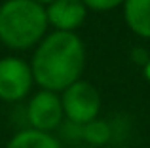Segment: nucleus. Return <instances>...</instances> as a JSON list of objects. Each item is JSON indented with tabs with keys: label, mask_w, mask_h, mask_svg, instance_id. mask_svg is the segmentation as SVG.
<instances>
[{
	"label": "nucleus",
	"mask_w": 150,
	"mask_h": 148,
	"mask_svg": "<svg viewBox=\"0 0 150 148\" xmlns=\"http://www.w3.org/2000/svg\"><path fill=\"white\" fill-rule=\"evenodd\" d=\"M59 129H61L63 141H69V142H78V141H82V125H78V123L63 122Z\"/></svg>",
	"instance_id": "9d476101"
},
{
	"label": "nucleus",
	"mask_w": 150,
	"mask_h": 148,
	"mask_svg": "<svg viewBox=\"0 0 150 148\" xmlns=\"http://www.w3.org/2000/svg\"><path fill=\"white\" fill-rule=\"evenodd\" d=\"M63 112L67 122L86 125L99 116L101 95L93 84L86 80H78L63 91L61 95Z\"/></svg>",
	"instance_id": "7ed1b4c3"
},
{
	"label": "nucleus",
	"mask_w": 150,
	"mask_h": 148,
	"mask_svg": "<svg viewBox=\"0 0 150 148\" xmlns=\"http://www.w3.org/2000/svg\"><path fill=\"white\" fill-rule=\"evenodd\" d=\"M86 8L89 10H95V11H108L118 8L120 4H124L125 0H82Z\"/></svg>",
	"instance_id": "9b49d317"
},
{
	"label": "nucleus",
	"mask_w": 150,
	"mask_h": 148,
	"mask_svg": "<svg viewBox=\"0 0 150 148\" xmlns=\"http://www.w3.org/2000/svg\"><path fill=\"white\" fill-rule=\"evenodd\" d=\"M6 148H63V144L53 133H44L27 127L17 131L8 141Z\"/></svg>",
	"instance_id": "6e6552de"
},
{
	"label": "nucleus",
	"mask_w": 150,
	"mask_h": 148,
	"mask_svg": "<svg viewBox=\"0 0 150 148\" xmlns=\"http://www.w3.org/2000/svg\"><path fill=\"white\" fill-rule=\"evenodd\" d=\"M76 148H93V146H88V144H82V146H76Z\"/></svg>",
	"instance_id": "4468645a"
},
{
	"label": "nucleus",
	"mask_w": 150,
	"mask_h": 148,
	"mask_svg": "<svg viewBox=\"0 0 150 148\" xmlns=\"http://www.w3.org/2000/svg\"><path fill=\"white\" fill-rule=\"evenodd\" d=\"M34 2H38V4H42V6H44V8H46V6H50V4H51V2H55V0H34Z\"/></svg>",
	"instance_id": "ddd939ff"
},
{
	"label": "nucleus",
	"mask_w": 150,
	"mask_h": 148,
	"mask_svg": "<svg viewBox=\"0 0 150 148\" xmlns=\"http://www.w3.org/2000/svg\"><path fill=\"white\" fill-rule=\"evenodd\" d=\"M86 67V48L80 36L74 32L46 34L34 49L30 70L42 89L63 93L69 85L80 80Z\"/></svg>",
	"instance_id": "f257e3e1"
},
{
	"label": "nucleus",
	"mask_w": 150,
	"mask_h": 148,
	"mask_svg": "<svg viewBox=\"0 0 150 148\" xmlns=\"http://www.w3.org/2000/svg\"><path fill=\"white\" fill-rule=\"evenodd\" d=\"M25 114L30 129L44 131V133L59 129L61 123L65 122L61 97L53 91H46V89H40L29 99Z\"/></svg>",
	"instance_id": "39448f33"
},
{
	"label": "nucleus",
	"mask_w": 150,
	"mask_h": 148,
	"mask_svg": "<svg viewBox=\"0 0 150 148\" xmlns=\"http://www.w3.org/2000/svg\"><path fill=\"white\" fill-rule=\"evenodd\" d=\"M34 84L30 65L19 57L0 59V101L19 103L30 93Z\"/></svg>",
	"instance_id": "20e7f679"
},
{
	"label": "nucleus",
	"mask_w": 150,
	"mask_h": 148,
	"mask_svg": "<svg viewBox=\"0 0 150 148\" xmlns=\"http://www.w3.org/2000/svg\"><path fill=\"white\" fill-rule=\"evenodd\" d=\"M46 8L34 0H6L0 6V42L10 49H29L48 32Z\"/></svg>",
	"instance_id": "f03ea898"
},
{
	"label": "nucleus",
	"mask_w": 150,
	"mask_h": 148,
	"mask_svg": "<svg viewBox=\"0 0 150 148\" xmlns=\"http://www.w3.org/2000/svg\"><path fill=\"white\" fill-rule=\"evenodd\" d=\"M48 23L55 30L61 32H74L86 21L88 8L82 0H55L46 6Z\"/></svg>",
	"instance_id": "423d86ee"
},
{
	"label": "nucleus",
	"mask_w": 150,
	"mask_h": 148,
	"mask_svg": "<svg viewBox=\"0 0 150 148\" xmlns=\"http://www.w3.org/2000/svg\"><path fill=\"white\" fill-rule=\"evenodd\" d=\"M112 139V127L108 122L95 118L93 122L82 125V141L88 146L93 148H103L105 144H108Z\"/></svg>",
	"instance_id": "1a4fd4ad"
},
{
	"label": "nucleus",
	"mask_w": 150,
	"mask_h": 148,
	"mask_svg": "<svg viewBox=\"0 0 150 148\" xmlns=\"http://www.w3.org/2000/svg\"><path fill=\"white\" fill-rule=\"evenodd\" d=\"M144 76H146V80L150 82V59L146 61V65H144Z\"/></svg>",
	"instance_id": "f8f14e48"
},
{
	"label": "nucleus",
	"mask_w": 150,
	"mask_h": 148,
	"mask_svg": "<svg viewBox=\"0 0 150 148\" xmlns=\"http://www.w3.org/2000/svg\"><path fill=\"white\" fill-rule=\"evenodd\" d=\"M124 17L135 34L150 38V0H125Z\"/></svg>",
	"instance_id": "0eeeda50"
}]
</instances>
